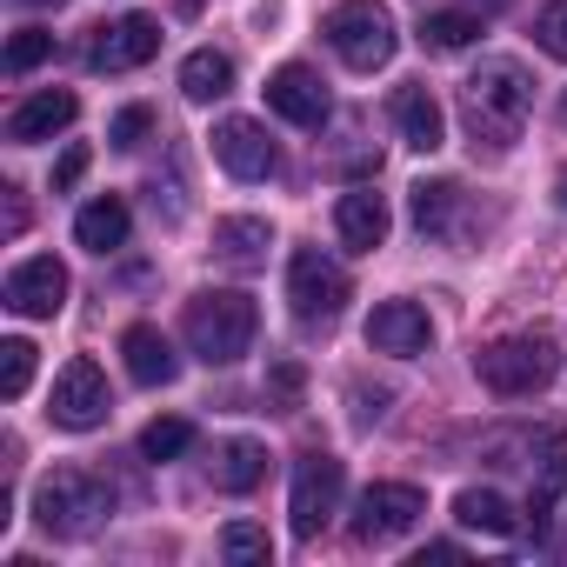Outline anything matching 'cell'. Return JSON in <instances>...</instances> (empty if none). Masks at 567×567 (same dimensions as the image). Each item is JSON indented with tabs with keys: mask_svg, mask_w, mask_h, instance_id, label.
Segmentation results:
<instances>
[{
	"mask_svg": "<svg viewBox=\"0 0 567 567\" xmlns=\"http://www.w3.org/2000/svg\"><path fill=\"white\" fill-rule=\"evenodd\" d=\"M534 41H540V54L567 61V0H547V8H540V21H534Z\"/></svg>",
	"mask_w": 567,
	"mask_h": 567,
	"instance_id": "4dcf8cb0",
	"label": "cell"
},
{
	"mask_svg": "<svg viewBox=\"0 0 567 567\" xmlns=\"http://www.w3.org/2000/svg\"><path fill=\"white\" fill-rule=\"evenodd\" d=\"M474 368L494 394L520 401V394H540L560 374V348H554V334H501L474 354Z\"/></svg>",
	"mask_w": 567,
	"mask_h": 567,
	"instance_id": "277c9868",
	"label": "cell"
},
{
	"mask_svg": "<svg viewBox=\"0 0 567 567\" xmlns=\"http://www.w3.org/2000/svg\"><path fill=\"white\" fill-rule=\"evenodd\" d=\"M341 481H348V467L334 461V454H301L295 461V494H288V514H295V534L301 540H315L328 520H334V507H341Z\"/></svg>",
	"mask_w": 567,
	"mask_h": 567,
	"instance_id": "9c48e42d",
	"label": "cell"
},
{
	"mask_svg": "<svg viewBox=\"0 0 567 567\" xmlns=\"http://www.w3.org/2000/svg\"><path fill=\"white\" fill-rule=\"evenodd\" d=\"M81 174H87V147H68V154L54 161V194H68Z\"/></svg>",
	"mask_w": 567,
	"mask_h": 567,
	"instance_id": "d6a6232c",
	"label": "cell"
},
{
	"mask_svg": "<svg viewBox=\"0 0 567 567\" xmlns=\"http://www.w3.org/2000/svg\"><path fill=\"white\" fill-rule=\"evenodd\" d=\"M147 127H154V114H147V107H121V114H114V127H107V141H114V147H141V134H147Z\"/></svg>",
	"mask_w": 567,
	"mask_h": 567,
	"instance_id": "1f68e13d",
	"label": "cell"
},
{
	"mask_svg": "<svg viewBox=\"0 0 567 567\" xmlns=\"http://www.w3.org/2000/svg\"><path fill=\"white\" fill-rule=\"evenodd\" d=\"M254 328H260V315H254V301L234 295V288L194 295V301H187V321H181L187 348H194L207 368H234V361L254 348Z\"/></svg>",
	"mask_w": 567,
	"mask_h": 567,
	"instance_id": "7a4b0ae2",
	"label": "cell"
},
{
	"mask_svg": "<svg viewBox=\"0 0 567 567\" xmlns=\"http://www.w3.org/2000/svg\"><path fill=\"white\" fill-rule=\"evenodd\" d=\"M127 200L121 194H101V200H87L81 207V220H74V240L87 247V254H114V247H127Z\"/></svg>",
	"mask_w": 567,
	"mask_h": 567,
	"instance_id": "d6986e66",
	"label": "cell"
},
{
	"mask_svg": "<svg viewBox=\"0 0 567 567\" xmlns=\"http://www.w3.org/2000/svg\"><path fill=\"white\" fill-rule=\"evenodd\" d=\"M8 308H14L21 321H54V315L68 308V267H61L54 254L21 260V267L8 274Z\"/></svg>",
	"mask_w": 567,
	"mask_h": 567,
	"instance_id": "30bf717a",
	"label": "cell"
},
{
	"mask_svg": "<svg viewBox=\"0 0 567 567\" xmlns=\"http://www.w3.org/2000/svg\"><path fill=\"white\" fill-rule=\"evenodd\" d=\"M114 414V394H107V374L81 354V361H68L61 374H54V394H48V421L54 427H68V434H87V427H101Z\"/></svg>",
	"mask_w": 567,
	"mask_h": 567,
	"instance_id": "52a82bcc",
	"label": "cell"
},
{
	"mask_svg": "<svg viewBox=\"0 0 567 567\" xmlns=\"http://www.w3.org/2000/svg\"><path fill=\"white\" fill-rule=\"evenodd\" d=\"M427 341H434V328H427V308L421 301H381L374 308V321H368V348L374 354H427Z\"/></svg>",
	"mask_w": 567,
	"mask_h": 567,
	"instance_id": "5bb4252c",
	"label": "cell"
},
{
	"mask_svg": "<svg viewBox=\"0 0 567 567\" xmlns=\"http://www.w3.org/2000/svg\"><path fill=\"white\" fill-rule=\"evenodd\" d=\"M267 107L280 121H295V127H321L328 121V87H321L315 68L288 61V68H274V81H267Z\"/></svg>",
	"mask_w": 567,
	"mask_h": 567,
	"instance_id": "4fadbf2b",
	"label": "cell"
},
{
	"mask_svg": "<svg viewBox=\"0 0 567 567\" xmlns=\"http://www.w3.org/2000/svg\"><path fill=\"white\" fill-rule=\"evenodd\" d=\"M408 207H414V227L427 240H454V227H461V187L454 181H421Z\"/></svg>",
	"mask_w": 567,
	"mask_h": 567,
	"instance_id": "44dd1931",
	"label": "cell"
},
{
	"mask_svg": "<svg viewBox=\"0 0 567 567\" xmlns=\"http://www.w3.org/2000/svg\"><path fill=\"white\" fill-rule=\"evenodd\" d=\"M107 507H114V494H107V481H94L87 467H54V474L34 487V520H41L54 540L94 534V527L107 520Z\"/></svg>",
	"mask_w": 567,
	"mask_h": 567,
	"instance_id": "3957f363",
	"label": "cell"
},
{
	"mask_svg": "<svg viewBox=\"0 0 567 567\" xmlns=\"http://www.w3.org/2000/svg\"><path fill=\"white\" fill-rule=\"evenodd\" d=\"M154 54H161V21H154V14H127V21H114V28H94V48H87V61H94L101 74L141 68V61H154Z\"/></svg>",
	"mask_w": 567,
	"mask_h": 567,
	"instance_id": "7c38bea8",
	"label": "cell"
},
{
	"mask_svg": "<svg viewBox=\"0 0 567 567\" xmlns=\"http://www.w3.org/2000/svg\"><path fill=\"white\" fill-rule=\"evenodd\" d=\"M560 487H567V427H554V434L534 441V494L554 501Z\"/></svg>",
	"mask_w": 567,
	"mask_h": 567,
	"instance_id": "d4e9b609",
	"label": "cell"
},
{
	"mask_svg": "<svg viewBox=\"0 0 567 567\" xmlns=\"http://www.w3.org/2000/svg\"><path fill=\"white\" fill-rule=\"evenodd\" d=\"M274 394L295 401V394H301V368H274Z\"/></svg>",
	"mask_w": 567,
	"mask_h": 567,
	"instance_id": "836d02e7",
	"label": "cell"
},
{
	"mask_svg": "<svg viewBox=\"0 0 567 567\" xmlns=\"http://www.w3.org/2000/svg\"><path fill=\"white\" fill-rule=\"evenodd\" d=\"M187 447H194V427L187 421H147V434H141V454L147 461H174Z\"/></svg>",
	"mask_w": 567,
	"mask_h": 567,
	"instance_id": "f1b7e54d",
	"label": "cell"
},
{
	"mask_svg": "<svg viewBox=\"0 0 567 567\" xmlns=\"http://www.w3.org/2000/svg\"><path fill=\"white\" fill-rule=\"evenodd\" d=\"M21 8H61V0H21Z\"/></svg>",
	"mask_w": 567,
	"mask_h": 567,
	"instance_id": "d590c367",
	"label": "cell"
},
{
	"mask_svg": "<svg viewBox=\"0 0 567 567\" xmlns=\"http://www.w3.org/2000/svg\"><path fill=\"white\" fill-rule=\"evenodd\" d=\"M54 54V34L48 28H21L14 41H8V74H28V68H41Z\"/></svg>",
	"mask_w": 567,
	"mask_h": 567,
	"instance_id": "f546056e",
	"label": "cell"
},
{
	"mask_svg": "<svg viewBox=\"0 0 567 567\" xmlns=\"http://www.w3.org/2000/svg\"><path fill=\"white\" fill-rule=\"evenodd\" d=\"M421 514H427V494H421V487H408V481H374V487L354 501V540L388 547V540L414 534Z\"/></svg>",
	"mask_w": 567,
	"mask_h": 567,
	"instance_id": "ba28073f",
	"label": "cell"
},
{
	"mask_svg": "<svg viewBox=\"0 0 567 567\" xmlns=\"http://www.w3.org/2000/svg\"><path fill=\"white\" fill-rule=\"evenodd\" d=\"M267 247H274V234H267V220H254V214H240V220H220V227H214V254H220L227 267H260V260H267Z\"/></svg>",
	"mask_w": 567,
	"mask_h": 567,
	"instance_id": "7402d4cb",
	"label": "cell"
},
{
	"mask_svg": "<svg viewBox=\"0 0 567 567\" xmlns=\"http://www.w3.org/2000/svg\"><path fill=\"white\" fill-rule=\"evenodd\" d=\"M288 301H295V321L328 328V321L348 308V267L328 260L321 247H301V254L288 260Z\"/></svg>",
	"mask_w": 567,
	"mask_h": 567,
	"instance_id": "8992f818",
	"label": "cell"
},
{
	"mask_svg": "<svg viewBox=\"0 0 567 567\" xmlns=\"http://www.w3.org/2000/svg\"><path fill=\"white\" fill-rule=\"evenodd\" d=\"M267 481V447L260 441H220L214 447V487L220 494H254Z\"/></svg>",
	"mask_w": 567,
	"mask_h": 567,
	"instance_id": "ffe728a7",
	"label": "cell"
},
{
	"mask_svg": "<svg viewBox=\"0 0 567 567\" xmlns=\"http://www.w3.org/2000/svg\"><path fill=\"white\" fill-rule=\"evenodd\" d=\"M328 48L354 68V74H374L394 61L401 34H394V14L381 8V0H341V8L328 14Z\"/></svg>",
	"mask_w": 567,
	"mask_h": 567,
	"instance_id": "5b68a950",
	"label": "cell"
},
{
	"mask_svg": "<svg viewBox=\"0 0 567 567\" xmlns=\"http://www.w3.org/2000/svg\"><path fill=\"white\" fill-rule=\"evenodd\" d=\"M474 34H481L474 14H427V21H421V41H427L434 54H454V48H467Z\"/></svg>",
	"mask_w": 567,
	"mask_h": 567,
	"instance_id": "83f0119b",
	"label": "cell"
},
{
	"mask_svg": "<svg viewBox=\"0 0 567 567\" xmlns=\"http://www.w3.org/2000/svg\"><path fill=\"white\" fill-rule=\"evenodd\" d=\"M427 560H461V547H454V540H434V547L421 554V567H427Z\"/></svg>",
	"mask_w": 567,
	"mask_h": 567,
	"instance_id": "e575fe53",
	"label": "cell"
},
{
	"mask_svg": "<svg viewBox=\"0 0 567 567\" xmlns=\"http://www.w3.org/2000/svg\"><path fill=\"white\" fill-rule=\"evenodd\" d=\"M527 107H534V81L520 61H481L461 81V121H467L474 147H487V154H507L520 141Z\"/></svg>",
	"mask_w": 567,
	"mask_h": 567,
	"instance_id": "6da1fadb",
	"label": "cell"
},
{
	"mask_svg": "<svg viewBox=\"0 0 567 567\" xmlns=\"http://www.w3.org/2000/svg\"><path fill=\"white\" fill-rule=\"evenodd\" d=\"M334 227H341V240H348L354 254H374V247L388 240V200H381L374 187H354V194H341Z\"/></svg>",
	"mask_w": 567,
	"mask_h": 567,
	"instance_id": "e0dca14e",
	"label": "cell"
},
{
	"mask_svg": "<svg viewBox=\"0 0 567 567\" xmlns=\"http://www.w3.org/2000/svg\"><path fill=\"white\" fill-rule=\"evenodd\" d=\"M28 381H34V341H0V394L8 401H21L28 394Z\"/></svg>",
	"mask_w": 567,
	"mask_h": 567,
	"instance_id": "4316f807",
	"label": "cell"
},
{
	"mask_svg": "<svg viewBox=\"0 0 567 567\" xmlns=\"http://www.w3.org/2000/svg\"><path fill=\"white\" fill-rule=\"evenodd\" d=\"M220 554H227L234 567H267V560H274V540H267V527H254V520H227V527H220Z\"/></svg>",
	"mask_w": 567,
	"mask_h": 567,
	"instance_id": "484cf974",
	"label": "cell"
},
{
	"mask_svg": "<svg viewBox=\"0 0 567 567\" xmlns=\"http://www.w3.org/2000/svg\"><path fill=\"white\" fill-rule=\"evenodd\" d=\"M227 87H234V61H227V54L194 48V54L181 61V94H187V101H200V107H207V101H220Z\"/></svg>",
	"mask_w": 567,
	"mask_h": 567,
	"instance_id": "603a6c76",
	"label": "cell"
},
{
	"mask_svg": "<svg viewBox=\"0 0 567 567\" xmlns=\"http://www.w3.org/2000/svg\"><path fill=\"white\" fill-rule=\"evenodd\" d=\"M454 520L474 527V534H514V507H507L494 487H467V494L454 501Z\"/></svg>",
	"mask_w": 567,
	"mask_h": 567,
	"instance_id": "cb8c5ba5",
	"label": "cell"
},
{
	"mask_svg": "<svg viewBox=\"0 0 567 567\" xmlns=\"http://www.w3.org/2000/svg\"><path fill=\"white\" fill-rule=\"evenodd\" d=\"M394 121H401V141H408L414 154H434V147L447 141L441 101H434L427 87H401V94H394Z\"/></svg>",
	"mask_w": 567,
	"mask_h": 567,
	"instance_id": "ac0fdd59",
	"label": "cell"
},
{
	"mask_svg": "<svg viewBox=\"0 0 567 567\" xmlns=\"http://www.w3.org/2000/svg\"><path fill=\"white\" fill-rule=\"evenodd\" d=\"M481 8H487V14H494V8H507V0H481Z\"/></svg>",
	"mask_w": 567,
	"mask_h": 567,
	"instance_id": "8d00e7d4",
	"label": "cell"
},
{
	"mask_svg": "<svg viewBox=\"0 0 567 567\" xmlns=\"http://www.w3.org/2000/svg\"><path fill=\"white\" fill-rule=\"evenodd\" d=\"M74 114H81V101L68 94V87H48V94H28L14 114H8V141L14 147H34V141H54L61 127H74Z\"/></svg>",
	"mask_w": 567,
	"mask_h": 567,
	"instance_id": "9a60e30c",
	"label": "cell"
},
{
	"mask_svg": "<svg viewBox=\"0 0 567 567\" xmlns=\"http://www.w3.org/2000/svg\"><path fill=\"white\" fill-rule=\"evenodd\" d=\"M214 161H220L234 181H267V174L280 167L267 127H260V121H240V114H227V121L214 127Z\"/></svg>",
	"mask_w": 567,
	"mask_h": 567,
	"instance_id": "8fae6325",
	"label": "cell"
},
{
	"mask_svg": "<svg viewBox=\"0 0 567 567\" xmlns=\"http://www.w3.org/2000/svg\"><path fill=\"white\" fill-rule=\"evenodd\" d=\"M121 354H127V374L141 381V388H167L174 374H181V354H174V341L161 334V328H127L121 334Z\"/></svg>",
	"mask_w": 567,
	"mask_h": 567,
	"instance_id": "2e32d148",
	"label": "cell"
}]
</instances>
